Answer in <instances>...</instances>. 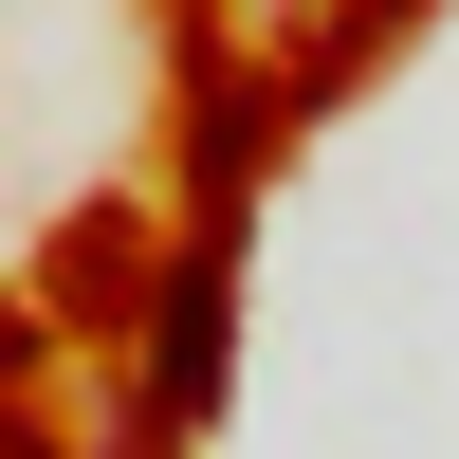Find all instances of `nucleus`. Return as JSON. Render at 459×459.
Here are the masks:
<instances>
[{"label":"nucleus","mask_w":459,"mask_h":459,"mask_svg":"<svg viewBox=\"0 0 459 459\" xmlns=\"http://www.w3.org/2000/svg\"><path fill=\"white\" fill-rule=\"evenodd\" d=\"M129 257H147L129 221H74V239H56V294H74V313H110V294H129Z\"/></svg>","instance_id":"nucleus-2"},{"label":"nucleus","mask_w":459,"mask_h":459,"mask_svg":"<svg viewBox=\"0 0 459 459\" xmlns=\"http://www.w3.org/2000/svg\"><path fill=\"white\" fill-rule=\"evenodd\" d=\"M0 459H56V441H37V423H19V404H0Z\"/></svg>","instance_id":"nucleus-4"},{"label":"nucleus","mask_w":459,"mask_h":459,"mask_svg":"<svg viewBox=\"0 0 459 459\" xmlns=\"http://www.w3.org/2000/svg\"><path fill=\"white\" fill-rule=\"evenodd\" d=\"M221 313H239V221H203V257H184L166 294H147V386L203 423L221 404Z\"/></svg>","instance_id":"nucleus-1"},{"label":"nucleus","mask_w":459,"mask_h":459,"mask_svg":"<svg viewBox=\"0 0 459 459\" xmlns=\"http://www.w3.org/2000/svg\"><path fill=\"white\" fill-rule=\"evenodd\" d=\"M37 350H56V313H0V404L37 386Z\"/></svg>","instance_id":"nucleus-3"}]
</instances>
